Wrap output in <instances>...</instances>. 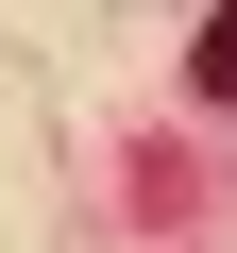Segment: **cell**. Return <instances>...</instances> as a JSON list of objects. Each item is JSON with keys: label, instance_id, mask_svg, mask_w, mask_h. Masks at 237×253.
<instances>
[{"label": "cell", "instance_id": "obj_1", "mask_svg": "<svg viewBox=\"0 0 237 253\" xmlns=\"http://www.w3.org/2000/svg\"><path fill=\"white\" fill-rule=\"evenodd\" d=\"M186 84H203V101H237V0H203V34H186Z\"/></svg>", "mask_w": 237, "mask_h": 253}]
</instances>
